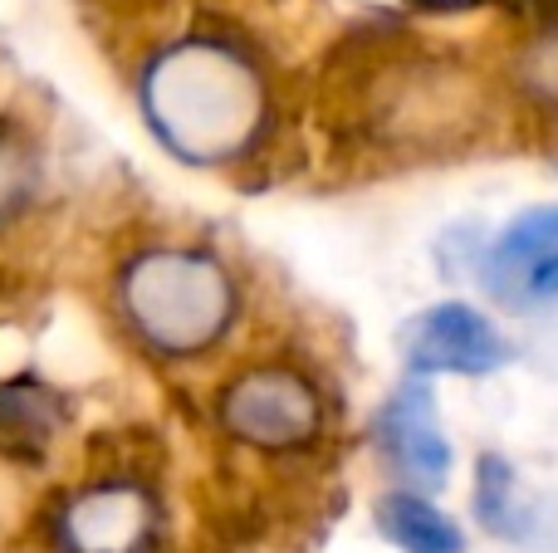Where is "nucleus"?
I'll return each mask as SVG.
<instances>
[{
  "mask_svg": "<svg viewBox=\"0 0 558 553\" xmlns=\"http://www.w3.org/2000/svg\"><path fill=\"white\" fill-rule=\"evenodd\" d=\"M255 78L235 64L226 49L192 45L177 49L147 74V123L186 157V162H211L231 152L255 123Z\"/></svg>",
  "mask_w": 558,
  "mask_h": 553,
  "instance_id": "obj_1",
  "label": "nucleus"
},
{
  "mask_svg": "<svg viewBox=\"0 0 558 553\" xmlns=\"http://www.w3.org/2000/svg\"><path fill=\"white\" fill-rule=\"evenodd\" d=\"M143 534V509L133 495H104L78 509V544L88 553H123Z\"/></svg>",
  "mask_w": 558,
  "mask_h": 553,
  "instance_id": "obj_8",
  "label": "nucleus"
},
{
  "mask_svg": "<svg viewBox=\"0 0 558 553\" xmlns=\"http://www.w3.org/2000/svg\"><path fill=\"white\" fill-rule=\"evenodd\" d=\"M475 505H481V525L490 534H524L520 500H514V476L505 460H481V486H475Z\"/></svg>",
  "mask_w": 558,
  "mask_h": 553,
  "instance_id": "obj_9",
  "label": "nucleus"
},
{
  "mask_svg": "<svg viewBox=\"0 0 558 553\" xmlns=\"http://www.w3.org/2000/svg\"><path fill=\"white\" fill-rule=\"evenodd\" d=\"M128 323L162 353H196L231 323V280L186 250H153L123 274Z\"/></svg>",
  "mask_w": 558,
  "mask_h": 553,
  "instance_id": "obj_2",
  "label": "nucleus"
},
{
  "mask_svg": "<svg viewBox=\"0 0 558 553\" xmlns=\"http://www.w3.org/2000/svg\"><path fill=\"white\" fill-rule=\"evenodd\" d=\"M377 446L392 460V470L407 480V490H436L446 486V470H451V446L441 437V421H436V402L422 382L402 388L377 417Z\"/></svg>",
  "mask_w": 558,
  "mask_h": 553,
  "instance_id": "obj_6",
  "label": "nucleus"
},
{
  "mask_svg": "<svg viewBox=\"0 0 558 553\" xmlns=\"http://www.w3.org/2000/svg\"><path fill=\"white\" fill-rule=\"evenodd\" d=\"M485 290L510 309L558 299V206H534L505 225L485 255Z\"/></svg>",
  "mask_w": 558,
  "mask_h": 553,
  "instance_id": "obj_3",
  "label": "nucleus"
},
{
  "mask_svg": "<svg viewBox=\"0 0 558 553\" xmlns=\"http://www.w3.org/2000/svg\"><path fill=\"white\" fill-rule=\"evenodd\" d=\"M377 529L392 539V549L402 553H465V539L456 529V519H446L416 490H392L377 505Z\"/></svg>",
  "mask_w": 558,
  "mask_h": 553,
  "instance_id": "obj_7",
  "label": "nucleus"
},
{
  "mask_svg": "<svg viewBox=\"0 0 558 553\" xmlns=\"http://www.w3.org/2000/svg\"><path fill=\"white\" fill-rule=\"evenodd\" d=\"M407 362L416 372H465L481 378L510 362L505 333L471 304H436L407 323Z\"/></svg>",
  "mask_w": 558,
  "mask_h": 553,
  "instance_id": "obj_4",
  "label": "nucleus"
},
{
  "mask_svg": "<svg viewBox=\"0 0 558 553\" xmlns=\"http://www.w3.org/2000/svg\"><path fill=\"white\" fill-rule=\"evenodd\" d=\"M226 427L241 441L265 451H284L314 437L318 427V402L308 382H299L284 368H265L241 378L226 392Z\"/></svg>",
  "mask_w": 558,
  "mask_h": 553,
  "instance_id": "obj_5",
  "label": "nucleus"
}]
</instances>
